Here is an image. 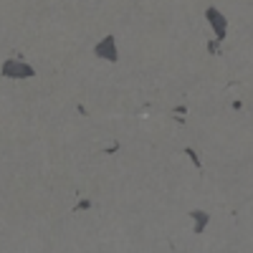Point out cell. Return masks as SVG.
<instances>
[{"instance_id": "obj_1", "label": "cell", "mask_w": 253, "mask_h": 253, "mask_svg": "<svg viewBox=\"0 0 253 253\" xmlns=\"http://www.w3.org/2000/svg\"><path fill=\"white\" fill-rule=\"evenodd\" d=\"M94 51H96V56H99V58H112V61H114V58H117V46H114V38H112V36H107V38H104V41H101V43H99Z\"/></svg>"}, {"instance_id": "obj_2", "label": "cell", "mask_w": 253, "mask_h": 253, "mask_svg": "<svg viewBox=\"0 0 253 253\" xmlns=\"http://www.w3.org/2000/svg\"><path fill=\"white\" fill-rule=\"evenodd\" d=\"M208 23L215 28L218 38H225L223 33H225V26H228V23H225V18H223V15H220V13L215 10V8H210V10H208Z\"/></svg>"}, {"instance_id": "obj_3", "label": "cell", "mask_w": 253, "mask_h": 253, "mask_svg": "<svg viewBox=\"0 0 253 253\" xmlns=\"http://www.w3.org/2000/svg\"><path fill=\"white\" fill-rule=\"evenodd\" d=\"M193 218H195V223H198V225H195V230L200 233V230L205 228V223H208V215H205V213H200V210H195V213H193Z\"/></svg>"}]
</instances>
